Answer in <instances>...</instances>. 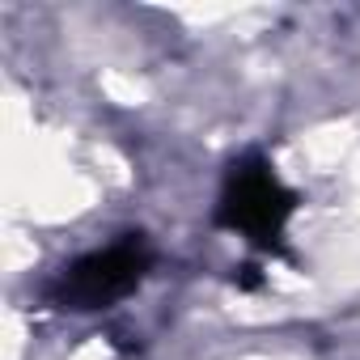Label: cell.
<instances>
[{"label":"cell","instance_id":"6da1fadb","mask_svg":"<svg viewBox=\"0 0 360 360\" xmlns=\"http://www.w3.org/2000/svg\"><path fill=\"white\" fill-rule=\"evenodd\" d=\"M297 204H301L297 191L276 174V165L263 153H246L225 169L212 221L217 229L246 238L263 255H284V233H288Z\"/></svg>","mask_w":360,"mask_h":360},{"label":"cell","instance_id":"7a4b0ae2","mask_svg":"<svg viewBox=\"0 0 360 360\" xmlns=\"http://www.w3.org/2000/svg\"><path fill=\"white\" fill-rule=\"evenodd\" d=\"M153 263H157V255H153L148 238L144 233H123L119 242L72 259L47 284V305H56L64 314L110 309V305H119L123 297H131L148 280Z\"/></svg>","mask_w":360,"mask_h":360}]
</instances>
